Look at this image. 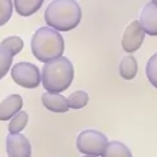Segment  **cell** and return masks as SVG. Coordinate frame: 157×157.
Returning a JSON list of instances; mask_svg holds the SVG:
<instances>
[{"mask_svg":"<svg viewBox=\"0 0 157 157\" xmlns=\"http://www.w3.org/2000/svg\"><path fill=\"white\" fill-rule=\"evenodd\" d=\"M107 143V137L96 130L81 131L76 140L78 152L85 156H104Z\"/></svg>","mask_w":157,"mask_h":157,"instance_id":"4","label":"cell"},{"mask_svg":"<svg viewBox=\"0 0 157 157\" xmlns=\"http://www.w3.org/2000/svg\"><path fill=\"white\" fill-rule=\"evenodd\" d=\"M105 157H132L131 151L121 141H110L104 152Z\"/></svg>","mask_w":157,"mask_h":157,"instance_id":"13","label":"cell"},{"mask_svg":"<svg viewBox=\"0 0 157 157\" xmlns=\"http://www.w3.org/2000/svg\"><path fill=\"white\" fill-rule=\"evenodd\" d=\"M7 153L9 157H29L32 155V147L28 137L20 132H9L7 136Z\"/></svg>","mask_w":157,"mask_h":157,"instance_id":"7","label":"cell"},{"mask_svg":"<svg viewBox=\"0 0 157 157\" xmlns=\"http://www.w3.org/2000/svg\"><path fill=\"white\" fill-rule=\"evenodd\" d=\"M139 22L144 32L149 36H157V3H147L141 9Z\"/></svg>","mask_w":157,"mask_h":157,"instance_id":"8","label":"cell"},{"mask_svg":"<svg viewBox=\"0 0 157 157\" xmlns=\"http://www.w3.org/2000/svg\"><path fill=\"white\" fill-rule=\"evenodd\" d=\"M11 75L16 84L28 88V89L37 88L41 82V73H39L38 67L29 62L16 63L11 68Z\"/></svg>","mask_w":157,"mask_h":157,"instance_id":"5","label":"cell"},{"mask_svg":"<svg viewBox=\"0 0 157 157\" xmlns=\"http://www.w3.org/2000/svg\"><path fill=\"white\" fill-rule=\"evenodd\" d=\"M13 54L11 52L8 47L0 45V80L7 75L9 68L12 66Z\"/></svg>","mask_w":157,"mask_h":157,"instance_id":"15","label":"cell"},{"mask_svg":"<svg viewBox=\"0 0 157 157\" xmlns=\"http://www.w3.org/2000/svg\"><path fill=\"white\" fill-rule=\"evenodd\" d=\"M119 73L124 80H132L137 73V62L132 55H127L121 60Z\"/></svg>","mask_w":157,"mask_h":157,"instance_id":"12","label":"cell"},{"mask_svg":"<svg viewBox=\"0 0 157 157\" xmlns=\"http://www.w3.org/2000/svg\"><path fill=\"white\" fill-rule=\"evenodd\" d=\"M152 2H155V3H157V0H152Z\"/></svg>","mask_w":157,"mask_h":157,"instance_id":"20","label":"cell"},{"mask_svg":"<svg viewBox=\"0 0 157 157\" xmlns=\"http://www.w3.org/2000/svg\"><path fill=\"white\" fill-rule=\"evenodd\" d=\"M14 8L16 12L22 17L32 16L41 8L43 0H14Z\"/></svg>","mask_w":157,"mask_h":157,"instance_id":"11","label":"cell"},{"mask_svg":"<svg viewBox=\"0 0 157 157\" xmlns=\"http://www.w3.org/2000/svg\"><path fill=\"white\" fill-rule=\"evenodd\" d=\"M64 39L56 29L51 26H42L33 34L32 52L38 60L46 63L63 55Z\"/></svg>","mask_w":157,"mask_h":157,"instance_id":"2","label":"cell"},{"mask_svg":"<svg viewBox=\"0 0 157 157\" xmlns=\"http://www.w3.org/2000/svg\"><path fill=\"white\" fill-rule=\"evenodd\" d=\"M42 104L47 110L52 113H66L70 109L68 100L58 92L46 90L42 94Z\"/></svg>","mask_w":157,"mask_h":157,"instance_id":"9","label":"cell"},{"mask_svg":"<svg viewBox=\"0 0 157 157\" xmlns=\"http://www.w3.org/2000/svg\"><path fill=\"white\" fill-rule=\"evenodd\" d=\"M22 107V97L20 94H9L6 100L0 104V121H9L21 110Z\"/></svg>","mask_w":157,"mask_h":157,"instance_id":"10","label":"cell"},{"mask_svg":"<svg viewBox=\"0 0 157 157\" xmlns=\"http://www.w3.org/2000/svg\"><path fill=\"white\" fill-rule=\"evenodd\" d=\"M147 77L152 85L157 89V52H155L153 55L149 58V60L147 62Z\"/></svg>","mask_w":157,"mask_h":157,"instance_id":"17","label":"cell"},{"mask_svg":"<svg viewBox=\"0 0 157 157\" xmlns=\"http://www.w3.org/2000/svg\"><path fill=\"white\" fill-rule=\"evenodd\" d=\"M12 0H0V26L6 25L12 16Z\"/></svg>","mask_w":157,"mask_h":157,"instance_id":"19","label":"cell"},{"mask_svg":"<svg viewBox=\"0 0 157 157\" xmlns=\"http://www.w3.org/2000/svg\"><path fill=\"white\" fill-rule=\"evenodd\" d=\"M0 45L8 47L13 55H17V54L22 50L24 42H22V39L20 38L18 36H9V37H7V38H4Z\"/></svg>","mask_w":157,"mask_h":157,"instance_id":"18","label":"cell"},{"mask_svg":"<svg viewBox=\"0 0 157 157\" xmlns=\"http://www.w3.org/2000/svg\"><path fill=\"white\" fill-rule=\"evenodd\" d=\"M45 21L59 32L72 30L81 21V8L76 0H52L45 11Z\"/></svg>","mask_w":157,"mask_h":157,"instance_id":"1","label":"cell"},{"mask_svg":"<svg viewBox=\"0 0 157 157\" xmlns=\"http://www.w3.org/2000/svg\"><path fill=\"white\" fill-rule=\"evenodd\" d=\"M45 89L60 93L70 88L73 80V66L64 56H58L45 63L42 68V77Z\"/></svg>","mask_w":157,"mask_h":157,"instance_id":"3","label":"cell"},{"mask_svg":"<svg viewBox=\"0 0 157 157\" xmlns=\"http://www.w3.org/2000/svg\"><path fill=\"white\" fill-rule=\"evenodd\" d=\"M68 105L72 109H82L89 101V94L84 90H76L68 96Z\"/></svg>","mask_w":157,"mask_h":157,"instance_id":"16","label":"cell"},{"mask_svg":"<svg viewBox=\"0 0 157 157\" xmlns=\"http://www.w3.org/2000/svg\"><path fill=\"white\" fill-rule=\"evenodd\" d=\"M28 121H29V115L26 111H22V110L17 111L16 114L11 118V122H9V126H8L9 132L14 134V132L22 131L26 127Z\"/></svg>","mask_w":157,"mask_h":157,"instance_id":"14","label":"cell"},{"mask_svg":"<svg viewBox=\"0 0 157 157\" xmlns=\"http://www.w3.org/2000/svg\"><path fill=\"white\" fill-rule=\"evenodd\" d=\"M145 38V32L141 28L139 20H134L124 29L122 37V47L127 52H135L141 47Z\"/></svg>","mask_w":157,"mask_h":157,"instance_id":"6","label":"cell"}]
</instances>
